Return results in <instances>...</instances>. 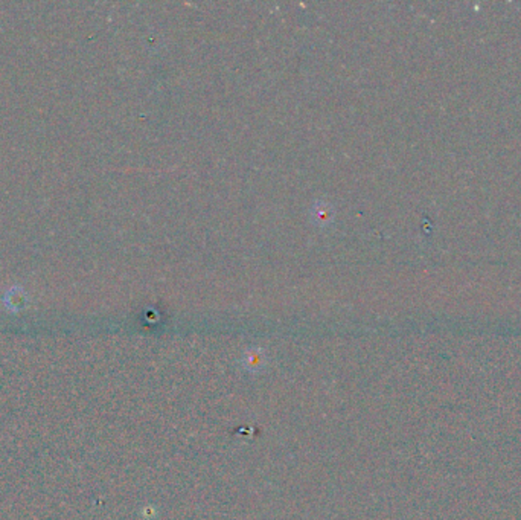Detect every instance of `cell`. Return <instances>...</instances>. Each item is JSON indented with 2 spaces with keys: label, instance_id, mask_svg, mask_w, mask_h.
I'll return each instance as SVG.
<instances>
[{
  "label": "cell",
  "instance_id": "obj_1",
  "mask_svg": "<svg viewBox=\"0 0 521 520\" xmlns=\"http://www.w3.org/2000/svg\"><path fill=\"white\" fill-rule=\"evenodd\" d=\"M332 206L325 202H317L311 206V219L320 226L328 225L332 221Z\"/></svg>",
  "mask_w": 521,
  "mask_h": 520
}]
</instances>
